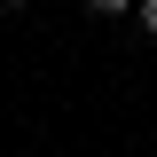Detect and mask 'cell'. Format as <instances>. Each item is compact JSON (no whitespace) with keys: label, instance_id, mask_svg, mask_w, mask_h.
I'll return each mask as SVG.
<instances>
[{"label":"cell","instance_id":"cell-1","mask_svg":"<svg viewBox=\"0 0 157 157\" xmlns=\"http://www.w3.org/2000/svg\"><path fill=\"white\" fill-rule=\"evenodd\" d=\"M86 8H94V16H126L134 0H86Z\"/></svg>","mask_w":157,"mask_h":157},{"label":"cell","instance_id":"cell-2","mask_svg":"<svg viewBox=\"0 0 157 157\" xmlns=\"http://www.w3.org/2000/svg\"><path fill=\"white\" fill-rule=\"evenodd\" d=\"M141 32H149V39H157V0H141Z\"/></svg>","mask_w":157,"mask_h":157},{"label":"cell","instance_id":"cell-3","mask_svg":"<svg viewBox=\"0 0 157 157\" xmlns=\"http://www.w3.org/2000/svg\"><path fill=\"white\" fill-rule=\"evenodd\" d=\"M0 8H24V0H0Z\"/></svg>","mask_w":157,"mask_h":157}]
</instances>
